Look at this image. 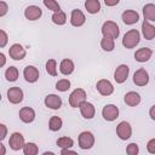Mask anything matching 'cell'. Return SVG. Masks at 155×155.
<instances>
[{"label":"cell","instance_id":"obj_1","mask_svg":"<svg viewBox=\"0 0 155 155\" xmlns=\"http://www.w3.org/2000/svg\"><path fill=\"white\" fill-rule=\"evenodd\" d=\"M140 41V34L137 29H131L125 33L122 38V46L126 48H133L136 47Z\"/></svg>","mask_w":155,"mask_h":155},{"label":"cell","instance_id":"obj_2","mask_svg":"<svg viewBox=\"0 0 155 155\" xmlns=\"http://www.w3.org/2000/svg\"><path fill=\"white\" fill-rule=\"evenodd\" d=\"M102 34H103V36H108V38H111L115 40L120 35L119 25L113 21H107L102 25Z\"/></svg>","mask_w":155,"mask_h":155},{"label":"cell","instance_id":"obj_3","mask_svg":"<svg viewBox=\"0 0 155 155\" xmlns=\"http://www.w3.org/2000/svg\"><path fill=\"white\" fill-rule=\"evenodd\" d=\"M86 101V91L84 88H75L69 96V105L71 108H79L81 103Z\"/></svg>","mask_w":155,"mask_h":155},{"label":"cell","instance_id":"obj_4","mask_svg":"<svg viewBox=\"0 0 155 155\" xmlns=\"http://www.w3.org/2000/svg\"><path fill=\"white\" fill-rule=\"evenodd\" d=\"M94 145V136L90 131H84L79 134V147L82 150H88Z\"/></svg>","mask_w":155,"mask_h":155},{"label":"cell","instance_id":"obj_5","mask_svg":"<svg viewBox=\"0 0 155 155\" xmlns=\"http://www.w3.org/2000/svg\"><path fill=\"white\" fill-rule=\"evenodd\" d=\"M23 97H24V93L22 88H19L18 86H13L7 90V99L12 104H19L23 101Z\"/></svg>","mask_w":155,"mask_h":155},{"label":"cell","instance_id":"obj_6","mask_svg":"<svg viewBox=\"0 0 155 155\" xmlns=\"http://www.w3.org/2000/svg\"><path fill=\"white\" fill-rule=\"evenodd\" d=\"M102 116L107 121H114L119 117V108L115 104H107L102 109Z\"/></svg>","mask_w":155,"mask_h":155},{"label":"cell","instance_id":"obj_7","mask_svg":"<svg viewBox=\"0 0 155 155\" xmlns=\"http://www.w3.org/2000/svg\"><path fill=\"white\" fill-rule=\"evenodd\" d=\"M116 134L121 140H127L132 136V127L130 122L127 121H121L116 126Z\"/></svg>","mask_w":155,"mask_h":155},{"label":"cell","instance_id":"obj_8","mask_svg":"<svg viewBox=\"0 0 155 155\" xmlns=\"http://www.w3.org/2000/svg\"><path fill=\"white\" fill-rule=\"evenodd\" d=\"M25 142H24V137L22 133L19 132H13L11 136H10V139H8V145L12 150L17 151V150H21L23 149Z\"/></svg>","mask_w":155,"mask_h":155},{"label":"cell","instance_id":"obj_9","mask_svg":"<svg viewBox=\"0 0 155 155\" xmlns=\"http://www.w3.org/2000/svg\"><path fill=\"white\" fill-rule=\"evenodd\" d=\"M96 88H97V91L99 92V94H102V96H110V94L114 92V86H113V84H111L109 80H107V79H101V80H98L97 84H96Z\"/></svg>","mask_w":155,"mask_h":155},{"label":"cell","instance_id":"obj_10","mask_svg":"<svg viewBox=\"0 0 155 155\" xmlns=\"http://www.w3.org/2000/svg\"><path fill=\"white\" fill-rule=\"evenodd\" d=\"M8 54L15 61H22L25 57L27 51H25V48L21 44H13L8 48Z\"/></svg>","mask_w":155,"mask_h":155},{"label":"cell","instance_id":"obj_11","mask_svg":"<svg viewBox=\"0 0 155 155\" xmlns=\"http://www.w3.org/2000/svg\"><path fill=\"white\" fill-rule=\"evenodd\" d=\"M128 74H130V68L128 65L126 64H120L115 71H114V80L117 82V84H124L127 78H128Z\"/></svg>","mask_w":155,"mask_h":155},{"label":"cell","instance_id":"obj_12","mask_svg":"<svg viewBox=\"0 0 155 155\" xmlns=\"http://www.w3.org/2000/svg\"><path fill=\"white\" fill-rule=\"evenodd\" d=\"M23 76L27 82L29 84H34L39 80V76H40V73L38 70V68H35L34 65H27L23 70Z\"/></svg>","mask_w":155,"mask_h":155},{"label":"cell","instance_id":"obj_13","mask_svg":"<svg viewBox=\"0 0 155 155\" xmlns=\"http://www.w3.org/2000/svg\"><path fill=\"white\" fill-rule=\"evenodd\" d=\"M85 22H86V17H85L84 12L81 10H79V8H74L71 11V13H70V24L73 27L79 28V27L84 25Z\"/></svg>","mask_w":155,"mask_h":155},{"label":"cell","instance_id":"obj_14","mask_svg":"<svg viewBox=\"0 0 155 155\" xmlns=\"http://www.w3.org/2000/svg\"><path fill=\"white\" fill-rule=\"evenodd\" d=\"M133 82L137 86H145L149 82V74L144 68H139L133 74Z\"/></svg>","mask_w":155,"mask_h":155},{"label":"cell","instance_id":"obj_15","mask_svg":"<svg viewBox=\"0 0 155 155\" xmlns=\"http://www.w3.org/2000/svg\"><path fill=\"white\" fill-rule=\"evenodd\" d=\"M45 105L52 110H58L62 107V98L58 94H47L44 101Z\"/></svg>","mask_w":155,"mask_h":155},{"label":"cell","instance_id":"obj_16","mask_svg":"<svg viewBox=\"0 0 155 155\" xmlns=\"http://www.w3.org/2000/svg\"><path fill=\"white\" fill-rule=\"evenodd\" d=\"M42 16V10L36 5H30L24 10V17L29 21H36Z\"/></svg>","mask_w":155,"mask_h":155},{"label":"cell","instance_id":"obj_17","mask_svg":"<svg viewBox=\"0 0 155 155\" xmlns=\"http://www.w3.org/2000/svg\"><path fill=\"white\" fill-rule=\"evenodd\" d=\"M80 109V113L82 115L84 119H87V120H91L94 117V114H96V109H94V105L90 102H84L81 103V105L79 107Z\"/></svg>","mask_w":155,"mask_h":155},{"label":"cell","instance_id":"obj_18","mask_svg":"<svg viewBox=\"0 0 155 155\" xmlns=\"http://www.w3.org/2000/svg\"><path fill=\"white\" fill-rule=\"evenodd\" d=\"M121 19L126 25H132L139 21V15L134 10H126L121 15Z\"/></svg>","mask_w":155,"mask_h":155},{"label":"cell","instance_id":"obj_19","mask_svg":"<svg viewBox=\"0 0 155 155\" xmlns=\"http://www.w3.org/2000/svg\"><path fill=\"white\" fill-rule=\"evenodd\" d=\"M151 56H153V51L149 47H142V48H138L134 52V59L139 63L148 62L151 58Z\"/></svg>","mask_w":155,"mask_h":155},{"label":"cell","instance_id":"obj_20","mask_svg":"<svg viewBox=\"0 0 155 155\" xmlns=\"http://www.w3.org/2000/svg\"><path fill=\"white\" fill-rule=\"evenodd\" d=\"M18 115H19V119H21L24 124H30V122H33V121L35 120V111H34V109L30 108V107H23V108L19 110Z\"/></svg>","mask_w":155,"mask_h":155},{"label":"cell","instance_id":"obj_21","mask_svg":"<svg viewBox=\"0 0 155 155\" xmlns=\"http://www.w3.org/2000/svg\"><path fill=\"white\" fill-rule=\"evenodd\" d=\"M75 69V64L71 59L69 58H65V59H62L61 63H59V71L63 74V75H70Z\"/></svg>","mask_w":155,"mask_h":155},{"label":"cell","instance_id":"obj_22","mask_svg":"<svg viewBox=\"0 0 155 155\" xmlns=\"http://www.w3.org/2000/svg\"><path fill=\"white\" fill-rule=\"evenodd\" d=\"M142 34L147 40H153L155 38V27L144 19V22L142 23Z\"/></svg>","mask_w":155,"mask_h":155},{"label":"cell","instance_id":"obj_23","mask_svg":"<svg viewBox=\"0 0 155 155\" xmlns=\"http://www.w3.org/2000/svg\"><path fill=\"white\" fill-rule=\"evenodd\" d=\"M124 101L127 105L130 107H136L140 103V94L138 92H134V91H130L125 94L124 97Z\"/></svg>","mask_w":155,"mask_h":155},{"label":"cell","instance_id":"obj_24","mask_svg":"<svg viewBox=\"0 0 155 155\" xmlns=\"http://www.w3.org/2000/svg\"><path fill=\"white\" fill-rule=\"evenodd\" d=\"M143 16L148 22H155V5L147 4L143 6Z\"/></svg>","mask_w":155,"mask_h":155},{"label":"cell","instance_id":"obj_25","mask_svg":"<svg viewBox=\"0 0 155 155\" xmlns=\"http://www.w3.org/2000/svg\"><path fill=\"white\" fill-rule=\"evenodd\" d=\"M85 8L88 13L96 15L101 11V2H99V0H86L85 1Z\"/></svg>","mask_w":155,"mask_h":155},{"label":"cell","instance_id":"obj_26","mask_svg":"<svg viewBox=\"0 0 155 155\" xmlns=\"http://www.w3.org/2000/svg\"><path fill=\"white\" fill-rule=\"evenodd\" d=\"M63 126V120L59 117V116H52L48 121V128L52 131V132H56V131H59Z\"/></svg>","mask_w":155,"mask_h":155},{"label":"cell","instance_id":"obj_27","mask_svg":"<svg viewBox=\"0 0 155 155\" xmlns=\"http://www.w3.org/2000/svg\"><path fill=\"white\" fill-rule=\"evenodd\" d=\"M101 47L104 51H107V52H111L115 48V41H114V39L108 38V36H103V39L101 40Z\"/></svg>","mask_w":155,"mask_h":155},{"label":"cell","instance_id":"obj_28","mask_svg":"<svg viewBox=\"0 0 155 155\" xmlns=\"http://www.w3.org/2000/svg\"><path fill=\"white\" fill-rule=\"evenodd\" d=\"M52 22L57 25H63L67 22V15L63 11H58V12H53L52 17H51Z\"/></svg>","mask_w":155,"mask_h":155},{"label":"cell","instance_id":"obj_29","mask_svg":"<svg viewBox=\"0 0 155 155\" xmlns=\"http://www.w3.org/2000/svg\"><path fill=\"white\" fill-rule=\"evenodd\" d=\"M18 75H19V73H18V69L16 67H8L6 69V71H5V78L10 82L16 81L18 79Z\"/></svg>","mask_w":155,"mask_h":155},{"label":"cell","instance_id":"obj_30","mask_svg":"<svg viewBox=\"0 0 155 155\" xmlns=\"http://www.w3.org/2000/svg\"><path fill=\"white\" fill-rule=\"evenodd\" d=\"M23 153H24V155H36L39 153V148L35 143L28 142L23 147Z\"/></svg>","mask_w":155,"mask_h":155},{"label":"cell","instance_id":"obj_31","mask_svg":"<svg viewBox=\"0 0 155 155\" xmlns=\"http://www.w3.org/2000/svg\"><path fill=\"white\" fill-rule=\"evenodd\" d=\"M57 145L61 149H65V148H71L74 145V140L70 137H61L57 139Z\"/></svg>","mask_w":155,"mask_h":155},{"label":"cell","instance_id":"obj_32","mask_svg":"<svg viewBox=\"0 0 155 155\" xmlns=\"http://www.w3.org/2000/svg\"><path fill=\"white\" fill-rule=\"evenodd\" d=\"M46 71L51 76H56L57 75V62H56V59L51 58V59H48L46 62Z\"/></svg>","mask_w":155,"mask_h":155},{"label":"cell","instance_id":"obj_33","mask_svg":"<svg viewBox=\"0 0 155 155\" xmlns=\"http://www.w3.org/2000/svg\"><path fill=\"white\" fill-rule=\"evenodd\" d=\"M70 88V81L68 79H61L56 82V90L61 92H65Z\"/></svg>","mask_w":155,"mask_h":155},{"label":"cell","instance_id":"obj_34","mask_svg":"<svg viewBox=\"0 0 155 155\" xmlns=\"http://www.w3.org/2000/svg\"><path fill=\"white\" fill-rule=\"evenodd\" d=\"M44 5H45V7H47L48 10H51L52 12L61 11V5L56 0H44Z\"/></svg>","mask_w":155,"mask_h":155},{"label":"cell","instance_id":"obj_35","mask_svg":"<svg viewBox=\"0 0 155 155\" xmlns=\"http://www.w3.org/2000/svg\"><path fill=\"white\" fill-rule=\"evenodd\" d=\"M126 153L128 155H137L139 153V147L137 143H130L126 148Z\"/></svg>","mask_w":155,"mask_h":155},{"label":"cell","instance_id":"obj_36","mask_svg":"<svg viewBox=\"0 0 155 155\" xmlns=\"http://www.w3.org/2000/svg\"><path fill=\"white\" fill-rule=\"evenodd\" d=\"M7 41H8V36H7L6 31L4 29H1L0 30V47L4 48L6 46V44H7Z\"/></svg>","mask_w":155,"mask_h":155},{"label":"cell","instance_id":"obj_37","mask_svg":"<svg viewBox=\"0 0 155 155\" xmlns=\"http://www.w3.org/2000/svg\"><path fill=\"white\" fill-rule=\"evenodd\" d=\"M8 11V5L6 4V1L1 0L0 1V17H4Z\"/></svg>","mask_w":155,"mask_h":155},{"label":"cell","instance_id":"obj_38","mask_svg":"<svg viewBox=\"0 0 155 155\" xmlns=\"http://www.w3.org/2000/svg\"><path fill=\"white\" fill-rule=\"evenodd\" d=\"M147 150L150 154H155V138H151L148 143H147Z\"/></svg>","mask_w":155,"mask_h":155},{"label":"cell","instance_id":"obj_39","mask_svg":"<svg viewBox=\"0 0 155 155\" xmlns=\"http://www.w3.org/2000/svg\"><path fill=\"white\" fill-rule=\"evenodd\" d=\"M6 134H7V127H6V125L0 124V139L4 140L5 137H6Z\"/></svg>","mask_w":155,"mask_h":155},{"label":"cell","instance_id":"obj_40","mask_svg":"<svg viewBox=\"0 0 155 155\" xmlns=\"http://www.w3.org/2000/svg\"><path fill=\"white\" fill-rule=\"evenodd\" d=\"M119 2H120V0H104V4H105L108 7H113V6H116Z\"/></svg>","mask_w":155,"mask_h":155},{"label":"cell","instance_id":"obj_41","mask_svg":"<svg viewBox=\"0 0 155 155\" xmlns=\"http://www.w3.org/2000/svg\"><path fill=\"white\" fill-rule=\"evenodd\" d=\"M149 116L151 120H155V104L149 109Z\"/></svg>","mask_w":155,"mask_h":155},{"label":"cell","instance_id":"obj_42","mask_svg":"<svg viewBox=\"0 0 155 155\" xmlns=\"http://www.w3.org/2000/svg\"><path fill=\"white\" fill-rule=\"evenodd\" d=\"M61 154L62 155H65V154H75L74 150H70V148H65V149H62L61 150Z\"/></svg>","mask_w":155,"mask_h":155},{"label":"cell","instance_id":"obj_43","mask_svg":"<svg viewBox=\"0 0 155 155\" xmlns=\"http://www.w3.org/2000/svg\"><path fill=\"white\" fill-rule=\"evenodd\" d=\"M0 59H1V62H0V67H4L5 63H6V57H5V54H4L2 52L0 53Z\"/></svg>","mask_w":155,"mask_h":155},{"label":"cell","instance_id":"obj_44","mask_svg":"<svg viewBox=\"0 0 155 155\" xmlns=\"http://www.w3.org/2000/svg\"><path fill=\"white\" fill-rule=\"evenodd\" d=\"M0 149H1V151H0V155H5L6 154V150H5V145L1 143L0 144Z\"/></svg>","mask_w":155,"mask_h":155}]
</instances>
